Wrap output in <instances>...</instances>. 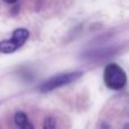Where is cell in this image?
<instances>
[{
  "label": "cell",
  "instance_id": "6da1fadb",
  "mask_svg": "<svg viewBox=\"0 0 129 129\" xmlns=\"http://www.w3.org/2000/svg\"><path fill=\"white\" fill-rule=\"evenodd\" d=\"M104 83L109 88L118 91L127 85V75L125 70L117 63H109L104 68Z\"/></svg>",
  "mask_w": 129,
  "mask_h": 129
},
{
  "label": "cell",
  "instance_id": "7a4b0ae2",
  "mask_svg": "<svg viewBox=\"0 0 129 129\" xmlns=\"http://www.w3.org/2000/svg\"><path fill=\"white\" fill-rule=\"evenodd\" d=\"M83 76V71H74V73H66L60 74V75L53 76V77L49 78L47 82H44L40 87V91L42 93H47V92H51L53 89L61 87L63 85L70 84V83L77 80Z\"/></svg>",
  "mask_w": 129,
  "mask_h": 129
},
{
  "label": "cell",
  "instance_id": "3957f363",
  "mask_svg": "<svg viewBox=\"0 0 129 129\" xmlns=\"http://www.w3.org/2000/svg\"><path fill=\"white\" fill-rule=\"evenodd\" d=\"M29 36V32L26 28H17L13 32V36L9 40L0 42V52L1 53H13L20 47H23Z\"/></svg>",
  "mask_w": 129,
  "mask_h": 129
},
{
  "label": "cell",
  "instance_id": "277c9868",
  "mask_svg": "<svg viewBox=\"0 0 129 129\" xmlns=\"http://www.w3.org/2000/svg\"><path fill=\"white\" fill-rule=\"evenodd\" d=\"M14 120H15V123L20 129H34L33 123L29 121L28 117L26 116V113H24L22 111L16 112L15 117H14Z\"/></svg>",
  "mask_w": 129,
  "mask_h": 129
},
{
  "label": "cell",
  "instance_id": "5b68a950",
  "mask_svg": "<svg viewBox=\"0 0 129 129\" xmlns=\"http://www.w3.org/2000/svg\"><path fill=\"white\" fill-rule=\"evenodd\" d=\"M57 121L52 117H47L43 121V129H56Z\"/></svg>",
  "mask_w": 129,
  "mask_h": 129
},
{
  "label": "cell",
  "instance_id": "8992f818",
  "mask_svg": "<svg viewBox=\"0 0 129 129\" xmlns=\"http://www.w3.org/2000/svg\"><path fill=\"white\" fill-rule=\"evenodd\" d=\"M5 2H7V4H15L17 0H4Z\"/></svg>",
  "mask_w": 129,
  "mask_h": 129
},
{
  "label": "cell",
  "instance_id": "52a82bcc",
  "mask_svg": "<svg viewBox=\"0 0 129 129\" xmlns=\"http://www.w3.org/2000/svg\"><path fill=\"white\" fill-rule=\"evenodd\" d=\"M123 129H129V123H127V125L125 126V128H123Z\"/></svg>",
  "mask_w": 129,
  "mask_h": 129
}]
</instances>
